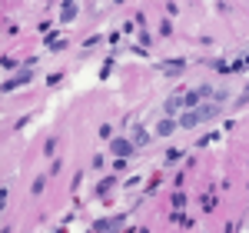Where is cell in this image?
<instances>
[{
  "label": "cell",
  "instance_id": "1",
  "mask_svg": "<svg viewBox=\"0 0 249 233\" xmlns=\"http://www.w3.org/2000/svg\"><path fill=\"white\" fill-rule=\"evenodd\" d=\"M110 150H113L116 156H130V154H133V143H130V140H113Z\"/></svg>",
  "mask_w": 249,
  "mask_h": 233
},
{
  "label": "cell",
  "instance_id": "2",
  "mask_svg": "<svg viewBox=\"0 0 249 233\" xmlns=\"http://www.w3.org/2000/svg\"><path fill=\"white\" fill-rule=\"evenodd\" d=\"M196 123H203V120H199V110H186V114L179 116V127H186V130L196 127Z\"/></svg>",
  "mask_w": 249,
  "mask_h": 233
},
{
  "label": "cell",
  "instance_id": "3",
  "mask_svg": "<svg viewBox=\"0 0 249 233\" xmlns=\"http://www.w3.org/2000/svg\"><path fill=\"white\" fill-rule=\"evenodd\" d=\"M216 116V103H203L199 107V120H213Z\"/></svg>",
  "mask_w": 249,
  "mask_h": 233
},
{
  "label": "cell",
  "instance_id": "4",
  "mask_svg": "<svg viewBox=\"0 0 249 233\" xmlns=\"http://www.w3.org/2000/svg\"><path fill=\"white\" fill-rule=\"evenodd\" d=\"M173 130H176V123H173V120H160V136H170Z\"/></svg>",
  "mask_w": 249,
  "mask_h": 233
},
{
  "label": "cell",
  "instance_id": "5",
  "mask_svg": "<svg viewBox=\"0 0 249 233\" xmlns=\"http://www.w3.org/2000/svg\"><path fill=\"white\" fill-rule=\"evenodd\" d=\"M23 80H30V74H20V77L7 80V83H3V90H14V87H20V83H23Z\"/></svg>",
  "mask_w": 249,
  "mask_h": 233
},
{
  "label": "cell",
  "instance_id": "6",
  "mask_svg": "<svg viewBox=\"0 0 249 233\" xmlns=\"http://www.w3.org/2000/svg\"><path fill=\"white\" fill-rule=\"evenodd\" d=\"M163 70H166V74H179V70H183V60H170V63H163Z\"/></svg>",
  "mask_w": 249,
  "mask_h": 233
},
{
  "label": "cell",
  "instance_id": "7",
  "mask_svg": "<svg viewBox=\"0 0 249 233\" xmlns=\"http://www.w3.org/2000/svg\"><path fill=\"white\" fill-rule=\"evenodd\" d=\"M199 97H203V94H199V90H193V94H186V110H190V107H196V103H199Z\"/></svg>",
  "mask_w": 249,
  "mask_h": 233
},
{
  "label": "cell",
  "instance_id": "8",
  "mask_svg": "<svg viewBox=\"0 0 249 233\" xmlns=\"http://www.w3.org/2000/svg\"><path fill=\"white\" fill-rule=\"evenodd\" d=\"M183 103H186V100H183V97H170V100H166V110H170V114H173V110H179Z\"/></svg>",
  "mask_w": 249,
  "mask_h": 233
},
{
  "label": "cell",
  "instance_id": "9",
  "mask_svg": "<svg viewBox=\"0 0 249 233\" xmlns=\"http://www.w3.org/2000/svg\"><path fill=\"white\" fill-rule=\"evenodd\" d=\"M77 17V3H63V20H73Z\"/></svg>",
  "mask_w": 249,
  "mask_h": 233
},
{
  "label": "cell",
  "instance_id": "10",
  "mask_svg": "<svg viewBox=\"0 0 249 233\" xmlns=\"http://www.w3.org/2000/svg\"><path fill=\"white\" fill-rule=\"evenodd\" d=\"M133 140H136V143H140V147H143V143H146V134H143V130L136 127V130H133Z\"/></svg>",
  "mask_w": 249,
  "mask_h": 233
}]
</instances>
